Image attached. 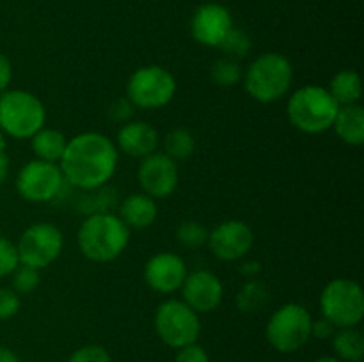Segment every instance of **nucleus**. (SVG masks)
Masks as SVG:
<instances>
[{
	"mask_svg": "<svg viewBox=\"0 0 364 362\" xmlns=\"http://www.w3.org/2000/svg\"><path fill=\"white\" fill-rule=\"evenodd\" d=\"M117 158L119 151L107 135L85 131L68 141L59 167L70 187L91 192L103 188L112 180Z\"/></svg>",
	"mask_w": 364,
	"mask_h": 362,
	"instance_id": "obj_1",
	"label": "nucleus"
},
{
	"mask_svg": "<svg viewBox=\"0 0 364 362\" xmlns=\"http://www.w3.org/2000/svg\"><path fill=\"white\" fill-rule=\"evenodd\" d=\"M128 241L130 229L110 212L87 215L77 233L78 248L92 263L114 261L127 251Z\"/></svg>",
	"mask_w": 364,
	"mask_h": 362,
	"instance_id": "obj_2",
	"label": "nucleus"
},
{
	"mask_svg": "<svg viewBox=\"0 0 364 362\" xmlns=\"http://www.w3.org/2000/svg\"><path fill=\"white\" fill-rule=\"evenodd\" d=\"M340 105L322 85H304L288 98L287 116L302 133L316 135L333 128Z\"/></svg>",
	"mask_w": 364,
	"mask_h": 362,
	"instance_id": "obj_3",
	"label": "nucleus"
},
{
	"mask_svg": "<svg viewBox=\"0 0 364 362\" xmlns=\"http://www.w3.org/2000/svg\"><path fill=\"white\" fill-rule=\"evenodd\" d=\"M244 89L259 103H274L283 98L294 82V67L283 53L269 52L256 57L244 71Z\"/></svg>",
	"mask_w": 364,
	"mask_h": 362,
	"instance_id": "obj_4",
	"label": "nucleus"
},
{
	"mask_svg": "<svg viewBox=\"0 0 364 362\" xmlns=\"http://www.w3.org/2000/svg\"><path fill=\"white\" fill-rule=\"evenodd\" d=\"M46 110L41 99L23 89L0 94V130L13 138H31L45 126Z\"/></svg>",
	"mask_w": 364,
	"mask_h": 362,
	"instance_id": "obj_5",
	"label": "nucleus"
},
{
	"mask_svg": "<svg viewBox=\"0 0 364 362\" xmlns=\"http://www.w3.org/2000/svg\"><path fill=\"white\" fill-rule=\"evenodd\" d=\"M311 312L304 305L284 304L267 322V341L281 353H294L311 339Z\"/></svg>",
	"mask_w": 364,
	"mask_h": 362,
	"instance_id": "obj_6",
	"label": "nucleus"
},
{
	"mask_svg": "<svg viewBox=\"0 0 364 362\" xmlns=\"http://www.w3.org/2000/svg\"><path fill=\"white\" fill-rule=\"evenodd\" d=\"M176 94V78L162 66H142L130 75L127 82V98L135 109H162Z\"/></svg>",
	"mask_w": 364,
	"mask_h": 362,
	"instance_id": "obj_7",
	"label": "nucleus"
},
{
	"mask_svg": "<svg viewBox=\"0 0 364 362\" xmlns=\"http://www.w3.org/2000/svg\"><path fill=\"white\" fill-rule=\"evenodd\" d=\"M320 311L336 329L358 327L364 318V293L355 280L334 279L320 295Z\"/></svg>",
	"mask_w": 364,
	"mask_h": 362,
	"instance_id": "obj_8",
	"label": "nucleus"
},
{
	"mask_svg": "<svg viewBox=\"0 0 364 362\" xmlns=\"http://www.w3.org/2000/svg\"><path fill=\"white\" fill-rule=\"evenodd\" d=\"M155 330L164 344L178 350L187 344L198 343L201 322L198 312L192 311L183 300L169 298L156 309Z\"/></svg>",
	"mask_w": 364,
	"mask_h": 362,
	"instance_id": "obj_9",
	"label": "nucleus"
},
{
	"mask_svg": "<svg viewBox=\"0 0 364 362\" xmlns=\"http://www.w3.org/2000/svg\"><path fill=\"white\" fill-rule=\"evenodd\" d=\"M59 163L31 160L16 176V192L28 202H52L66 187Z\"/></svg>",
	"mask_w": 364,
	"mask_h": 362,
	"instance_id": "obj_10",
	"label": "nucleus"
},
{
	"mask_svg": "<svg viewBox=\"0 0 364 362\" xmlns=\"http://www.w3.org/2000/svg\"><path fill=\"white\" fill-rule=\"evenodd\" d=\"M64 247L63 233L50 222H38L21 233L16 248L21 265L43 270L52 265Z\"/></svg>",
	"mask_w": 364,
	"mask_h": 362,
	"instance_id": "obj_11",
	"label": "nucleus"
},
{
	"mask_svg": "<svg viewBox=\"0 0 364 362\" xmlns=\"http://www.w3.org/2000/svg\"><path fill=\"white\" fill-rule=\"evenodd\" d=\"M137 180L142 188V194L153 199L169 197L174 194L178 183H180L178 162H174L162 151L151 153V155L141 158Z\"/></svg>",
	"mask_w": 364,
	"mask_h": 362,
	"instance_id": "obj_12",
	"label": "nucleus"
},
{
	"mask_svg": "<svg viewBox=\"0 0 364 362\" xmlns=\"http://www.w3.org/2000/svg\"><path fill=\"white\" fill-rule=\"evenodd\" d=\"M208 247L220 261H237L247 256L255 243V233L242 220H226L208 233Z\"/></svg>",
	"mask_w": 364,
	"mask_h": 362,
	"instance_id": "obj_13",
	"label": "nucleus"
},
{
	"mask_svg": "<svg viewBox=\"0 0 364 362\" xmlns=\"http://www.w3.org/2000/svg\"><path fill=\"white\" fill-rule=\"evenodd\" d=\"M233 16L223 4L208 2L196 9L191 20V34L199 45L219 48L220 43L233 28Z\"/></svg>",
	"mask_w": 364,
	"mask_h": 362,
	"instance_id": "obj_14",
	"label": "nucleus"
},
{
	"mask_svg": "<svg viewBox=\"0 0 364 362\" xmlns=\"http://www.w3.org/2000/svg\"><path fill=\"white\" fill-rule=\"evenodd\" d=\"M180 290L183 293L185 304L198 314L215 311L224 295L223 283L210 270H196L187 273Z\"/></svg>",
	"mask_w": 364,
	"mask_h": 362,
	"instance_id": "obj_15",
	"label": "nucleus"
},
{
	"mask_svg": "<svg viewBox=\"0 0 364 362\" xmlns=\"http://www.w3.org/2000/svg\"><path fill=\"white\" fill-rule=\"evenodd\" d=\"M187 265L183 258L174 252H159L144 265V280L153 291L171 295L178 291L187 277Z\"/></svg>",
	"mask_w": 364,
	"mask_h": 362,
	"instance_id": "obj_16",
	"label": "nucleus"
},
{
	"mask_svg": "<svg viewBox=\"0 0 364 362\" xmlns=\"http://www.w3.org/2000/svg\"><path fill=\"white\" fill-rule=\"evenodd\" d=\"M114 144L117 151L130 158H144L159 149L160 135L146 121H128L121 124Z\"/></svg>",
	"mask_w": 364,
	"mask_h": 362,
	"instance_id": "obj_17",
	"label": "nucleus"
},
{
	"mask_svg": "<svg viewBox=\"0 0 364 362\" xmlns=\"http://www.w3.org/2000/svg\"><path fill=\"white\" fill-rule=\"evenodd\" d=\"M117 216L128 229H146L153 226L159 216L156 201L146 194H130L121 202Z\"/></svg>",
	"mask_w": 364,
	"mask_h": 362,
	"instance_id": "obj_18",
	"label": "nucleus"
},
{
	"mask_svg": "<svg viewBox=\"0 0 364 362\" xmlns=\"http://www.w3.org/2000/svg\"><path fill=\"white\" fill-rule=\"evenodd\" d=\"M341 142L348 146L364 144V109L359 103L340 106L333 124Z\"/></svg>",
	"mask_w": 364,
	"mask_h": 362,
	"instance_id": "obj_19",
	"label": "nucleus"
},
{
	"mask_svg": "<svg viewBox=\"0 0 364 362\" xmlns=\"http://www.w3.org/2000/svg\"><path fill=\"white\" fill-rule=\"evenodd\" d=\"M68 138L64 137L63 131L55 130V128H45L36 131L31 137V149L38 160H45V162L59 163L60 156H63L64 149H66Z\"/></svg>",
	"mask_w": 364,
	"mask_h": 362,
	"instance_id": "obj_20",
	"label": "nucleus"
},
{
	"mask_svg": "<svg viewBox=\"0 0 364 362\" xmlns=\"http://www.w3.org/2000/svg\"><path fill=\"white\" fill-rule=\"evenodd\" d=\"M333 350L341 362H363L364 336L358 327L336 329L333 336Z\"/></svg>",
	"mask_w": 364,
	"mask_h": 362,
	"instance_id": "obj_21",
	"label": "nucleus"
},
{
	"mask_svg": "<svg viewBox=\"0 0 364 362\" xmlns=\"http://www.w3.org/2000/svg\"><path fill=\"white\" fill-rule=\"evenodd\" d=\"M327 91L331 92L336 103L340 106L345 105H354V103H359L363 96V82L359 73L352 70H343L340 73H336L331 80L329 89Z\"/></svg>",
	"mask_w": 364,
	"mask_h": 362,
	"instance_id": "obj_22",
	"label": "nucleus"
},
{
	"mask_svg": "<svg viewBox=\"0 0 364 362\" xmlns=\"http://www.w3.org/2000/svg\"><path fill=\"white\" fill-rule=\"evenodd\" d=\"M196 149V138L187 128H174L164 138V151L174 162L191 158Z\"/></svg>",
	"mask_w": 364,
	"mask_h": 362,
	"instance_id": "obj_23",
	"label": "nucleus"
},
{
	"mask_svg": "<svg viewBox=\"0 0 364 362\" xmlns=\"http://www.w3.org/2000/svg\"><path fill=\"white\" fill-rule=\"evenodd\" d=\"M210 77H212L213 84L219 85V87H233L238 82H242L244 70H242L238 60L230 59V57H223V59L215 60V64L212 66V71H210Z\"/></svg>",
	"mask_w": 364,
	"mask_h": 362,
	"instance_id": "obj_24",
	"label": "nucleus"
},
{
	"mask_svg": "<svg viewBox=\"0 0 364 362\" xmlns=\"http://www.w3.org/2000/svg\"><path fill=\"white\" fill-rule=\"evenodd\" d=\"M269 300V291L258 280H247L237 297V305L244 312H255Z\"/></svg>",
	"mask_w": 364,
	"mask_h": 362,
	"instance_id": "obj_25",
	"label": "nucleus"
},
{
	"mask_svg": "<svg viewBox=\"0 0 364 362\" xmlns=\"http://www.w3.org/2000/svg\"><path fill=\"white\" fill-rule=\"evenodd\" d=\"M219 48L224 52V57H230V59L233 60H240L244 59L249 53V50H251V38H249L245 31L233 27L228 32V35L224 38V41L220 43Z\"/></svg>",
	"mask_w": 364,
	"mask_h": 362,
	"instance_id": "obj_26",
	"label": "nucleus"
},
{
	"mask_svg": "<svg viewBox=\"0 0 364 362\" xmlns=\"http://www.w3.org/2000/svg\"><path fill=\"white\" fill-rule=\"evenodd\" d=\"M176 238L181 245L188 248H199L208 241V231L203 224L187 220L181 222L176 229Z\"/></svg>",
	"mask_w": 364,
	"mask_h": 362,
	"instance_id": "obj_27",
	"label": "nucleus"
},
{
	"mask_svg": "<svg viewBox=\"0 0 364 362\" xmlns=\"http://www.w3.org/2000/svg\"><path fill=\"white\" fill-rule=\"evenodd\" d=\"M11 275H13V290L20 297L21 295H31L39 286V270L32 268V266L20 263Z\"/></svg>",
	"mask_w": 364,
	"mask_h": 362,
	"instance_id": "obj_28",
	"label": "nucleus"
},
{
	"mask_svg": "<svg viewBox=\"0 0 364 362\" xmlns=\"http://www.w3.org/2000/svg\"><path fill=\"white\" fill-rule=\"evenodd\" d=\"M20 265L16 243L6 236H0V277H7Z\"/></svg>",
	"mask_w": 364,
	"mask_h": 362,
	"instance_id": "obj_29",
	"label": "nucleus"
},
{
	"mask_svg": "<svg viewBox=\"0 0 364 362\" xmlns=\"http://www.w3.org/2000/svg\"><path fill=\"white\" fill-rule=\"evenodd\" d=\"M68 362H112L109 351L100 344H87L70 355Z\"/></svg>",
	"mask_w": 364,
	"mask_h": 362,
	"instance_id": "obj_30",
	"label": "nucleus"
},
{
	"mask_svg": "<svg viewBox=\"0 0 364 362\" xmlns=\"http://www.w3.org/2000/svg\"><path fill=\"white\" fill-rule=\"evenodd\" d=\"M21 307V298L13 287H0V322L18 314Z\"/></svg>",
	"mask_w": 364,
	"mask_h": 362,
	"instance_id": "obj_31",
	"label": "nucleus"
},
{
	"mask_svg": "<svg viewBox=\"0 0 364 362\" xmlns=\"http://www.w3.org/2000/svg\"><path fill=\"white\" fill-rule=\"evenodd\" d=\"M134 112L135 105L127 98V96H124V98L114 99L109 105V109H107V116H109L114 123L119 124L128 123V121L132 119V116H134Z\"/></svg>",
	"mask_w": 364,
	"mask_h": 362,
	"instance_id": "obj_32",
	"label": "nucleus"
},
{
	"mask_svg": "<svg viewBox=\"0 0 364 362\" xmlns=\"http://www.w3.org/2000/svg\"><path fill=\"white\" fill-rule=\"evenodd\" d=\"M174 362H208V353L201 344L192 343L178 348Z\"/></svg>",
	"mask_w": 364,
	"mask_h": 362,
	"instance_id": "obj_33",
	"label": "nucleus"
},
{
	"mask_svg": "<svg viewBox=\"0 0 364 362\" xmlns=\"http://www.w3.org/2000/svg\"><path fill=\"white\" fill-rule=\"evenodd\" d=\"M334 332H336V327H334L329 319L323 318V316L320 319H316V322L313 319L311 336L318 337V339H329V337L334 336Z\"/></svg>",
	"mask_w": 364,
	"mask_h": 362,
	"instance_id": "obj_34",
	"label": "nucleus"
},
{
	"mask_svg": "<svg viewBox=\"0 0 364 362\" xmlns=\"http://www.w3.org/2000/svg\"><path fill=\"white\" fill-rule=\"evenodd\" d=\"M11 78H13V66H11V60L0 52V94L9 89Z\"/></svg>",
	"mask_w": 364,
	"mask_h": 362,
	"instance_id": "obj_35",
	"label": "nucleus"
},
{
	"mask_svg": "<svg viewBox=\"0 0 364 362\" xmlns=\"http://www.w3.org/2000/svg\"><path fill=\"white\" fill-rule=\"evenodd\" d=\"M262 272V266H259L258 261H249V263H244V265L240 266V273L244 277H247L249 280L256 279V275Z\"/></svg>",
	"mask_w": 364,
	"mask_h": 362,
	"instance_id": "obj_36",
	"label": "nucleus"
},
{
	"mask_svg": "<svg viewBox=\"0 0 364 362\" xmlns=\"http://www.w3.org/2000/svg\"><path fill=\"white\" fill-rule=\"evenodd\" d=\"M0 362H21L20 357L13 350L6 346H0Z\"/></svg>",
	"mask_w": 364,
	"mask_h": 362,
	"instance_id": "obj_37",
	"label": "nucleus"
},
{
	"mask_svg": "<svg viewBox=\"0 0 364 362\" xmlns=\"http://www.w3.org/2000/svg\"><path fill=\"white\" fill-rule=\"evenodd\" d=\"M7 172H9V158H7L6 153H2L0 155V185L6 181Z\"/></svg>",
	"mask_w": 364,
	"mask_h": 362,
	"instance_id": "obj_38",
	"label": "nucleus"
},
{
	"mask_svg": "<svg viewBox=\"0 0 364 362\" xmlns=\"http://www.w3.org/2000/svg\"><path fill=\"white\" fill-rule=\"evenodd\" d=\"M2 153H6V135L0 130V155H2Z\"/></svg>",
	"mask_w": 364,
	"mask_h": 362,
	"instance_id": "obj_39",
	"label": "nucleus"
},
{
	"mask_svg": "<svg viewBox=\"0 0 364 362\" xmlns=\"http://www.w3.org/2000/svg\"><path fill=\"white\" fill-rule=\"evenodd\" d=\"M315 362H341V361H340V358H338V357H329V355H326V357L316 358Z\"/></svg>",
	"mask_w": 364,
	"mask_h": 362,
	"instance_id": "obj_40",
	"label": "nucleus"
}]
</instances>
